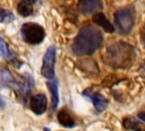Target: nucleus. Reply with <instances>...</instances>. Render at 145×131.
<instances>
[{"label": "nucleus", "instance_id": "obj_7", "mask_svg": "<svg viewBox=\"0 0 145 131\" xmlns=\"http://www.w3.org/2000/svg\"><path fill=\"white\" fill-rule=\"evenodd\" d=\"M46 105H48V100H46V97L44 95L39 93V95L31 97L29 107L35 114H37V115L43 114L46 110Z\"/></svg>", "mask_w": 145, "mask_h": 131}, {"label": "nucleus", "instance_id": "obj_2", "mask_svg": "<svg viewBox=\"0 0 145 131\" xmlns=\"http://www.w3.org/2000/svg\"><path fill=\"white\" fill-rule=\"evenodd\" d=\"M103 57L112 67H126L134 58V49L126 42H118L110 46Z\"/></svg>", "mask_w": 145, "mask_h": 131}, {"label": "nucleus", "instance_id": "obj_14", "mask_svg": "<svg viewBox=\"0 0 145 131\" xmlns=\"http://www.w3.org/2000/svg\"><path fill=\"white\" fill-rule=\"evenodd\" d=\"M123 125H125V128L131 129V130H134V131H145L144 125H143L142 123L137 122V121H136L135 118H133V117H126V118L123 120Z\"/></svg>", "mask_w": 145, "mask_h": 131}, {"label": "nucleus", "instance_id": "obj_5", "mask_svg": "<svg viewBox=\"0 0 145 131\" xmlns=\"http://www.w3.org/2000/svg\"><path fill=\"white\" fill-rule=\"evenodd\" d=\"M54 63H56V48L50 46L43 56L41 73L46 79L54 77Z\"/></svg>", "mask_w": 145, "mask_h": 131}, {"label": "nucleus", "instance_id": "obj_20", "mask_svg": "<svg viewBox=\"0 0 145 131\" xmlns=\"http://www.w3.org/2000/svg\"><path fill=\"white\" fill-rule=\"evenodd\" d=\"M44 130H46V131H49V130H48V129H44Z\"/></svg>", "mask_w": 145, "mask_h": 131}, {"label": "nucleus", "instance_id": "obj_9", "mask_svg": "<svg viewBox=\"0 0 145 131\" xmlns=\"http://www.w3.org/2000/svg\"><path fill=\"white\" fill-rule=\"evenodd\" d=\"M83 95L86 96V97H88V98L93 101L94 107H95V109H96L97 112H102V110L105 109V107L108 106V100H106V98H105L104 96H102L101 93H99V92H93V91H91V90H87V91H85Z\"/></svg>", "mask_w": 145, "mask_h": 131}, {"label": "nucleus", "instance_id": "obj_16", "mask_svg": "<svg viewBox=\"0 0 145 131\" xmlns=\"http://www.w3.org/2000/svg\"><path fill=\"white\" fill-rule=\"evenodd\" d=\"M14 19V16L10 11L5 10L3 8H0V23L3 22H11Z\"/></svg>", "mask_w": 145, "mask_h": 131}, {"label": "nucleus", "instance_id": "obj_3", "mask_svg": "<svg viewBox=\"0 0 145 131\" xmlns=\"http://www.w3.org/2000/svg\"><path fill=\"white\" fill-rule=\"evenodd\" d=\"M23 40L28 44H39L45 38L44 28L36 23H25L20 28Z\"/></svg>", "mask_w": 145, "mask_h": 131}, {"label": "nucleus", "instance_id": "obj_13", "mask_svg": "<svg viewBox=\"0 0 145 131\" xmlns=\"http://www.w3.org/2000/svg\"><path fill=\"white\" fill-rule=\"evenodd\" d=\"M46 85L51 92L52 96V110L54 112L58 107V103H59V93H58V82L53 79H49L46 82Z\"/></svg>", "mask_w": 145, "mask_h": 131}, {"label": "nucleus", "instance_id": "obj_12", "mask_svg": "<svg viewBox=\"0 0 145 131\" xmlns=\"http://www.w3.org/2000/svg\"><path fill=\"white\" fill-rule=\"evenodd\" d=\"M36 0H20L18 6H17V11L20 16L27 17L33 14V5L35 3Z\"/></svg>", "mask_w": 145, "mask_h": 131}, {"label": "nucleus", "instance_id": "obj_6", "mask_svg": "<svg viewBox=\"0 0 145 131\" xmlns=\"http://www.w3.org/2000/svg\"><path fill=\"white\" fill-rule=\"evenodd\" d=\"M11 87L17 91L19 99H26L27 96H29L31 91L33 90V79L29 76H24L23 80L14 81Z\"/></svg>", "mask_w": 145, "mask_h": 131}, {"label": "nucleus", "instance_id": "obj_1", "mask_svg": "<svg viewBox=\"0 0 145 131\" xmlns=\"http://www.w3.org/2000/svg\"><path fill=\"white\" fill-rule=\"evenodd\" d=\"M102 42L103 35L101 31L94 25L86 24L79 30L77 36L75 38L71 50L78 56L92 55L101 47Z\"/></svg>", "mask_w": 145, "mask_h": 131}, {"label": "nucleus", "instance_id": "obj_11", "mask_svg": "<svg viewBox=\"0 0 145 131\" xmlns=\"http://www.w3.org/2000/svg\"><path fill=\"white\" fill-rule=\"evenodd\" d=\"M93 22H94L95 24H97L100 27H102L105 32L112 33V32L114 31L113 25L109 22V19H108V18L105 17V15L102 14V13H97V14H95V15L93 16Z\"/></svg>", "mask_w": 145, "mask_h": 131}, {"label": "nucleus", "instance_id": "obj_15", "mask_svg": "<svg viewBox=\"0 0 145 131\" xmlns=\"http://www.w3.org/2000/svg\"><path fill=\"white\" fill-rule=\"evenodd\" d=\"M10 51L7 47V43L6 41L0 36V57L2 58H10Z\"/></svg>", "mask_w": 145, "mask_h": 131}, {"label": "nucleus", "instance_id": "obj_17", "mask_svg": "<svg viewBox=\"0 0 145 131\" xmlns=\"http://www.w3.org/2000/svg\"><path fill=\"white\" fill-rule=\"evenodd\" d=\"M6 106V103H5V100L2 99V97H0V108H3Z\"/></svg>", "mask_w": 145, "mask_h": 131}, {"label": "nucleus", "instance_id": "obj_10", "mask_svg": "<svg viewBox=\"0 0 145 131\" xmlns=\"http://www.w3.org/2000/svg\"><path fill=\"white\" fill-rule=\"evenodd\" d=\"M58 121H59V123L61 125H63L66 128H72V126H75V118H74L72 114L67 108H62L58 113Z\"/></svg>", "mask_w": 145, "mask_h": 131}, {"label": "nucleus", "instance_id": "obj_19", "mask_svg": "<svg viewBox=\"0 0 145 131\" xmlns=\"http://www.w3.org/2000/svg\"><path fill=\"white\" fill-rule=\"evenodd\" d=\"M142 40L145 42V27H144V30H143V32H142Z\"/></svg>", "mask_w": 145, "mask_h": 131}, {"label": "nucleus", "instance_id": "obj_8", "mask_svg": "<svg viewBox=\"0 0 145 131\" xmlns=\"http://www.w3.org/2000/svg\"><path fill=\"white\" fill-rule=\"evenodd\" d=\"M102 8V0H79L78 9L82 14L88 15Z\"/></svg>", "mask_w": 145, "mask_h": 131}, {"label": "nucleus", "instance_id": "obj_4", "mask_svg": "<svg viewBox=\"0 0 145 131\" xmlns=\"http://www.w3.org/2000/svg\"><path fill=\"white\" fill-rule=\"evenodd\" d=\"M135 21V10L133 7H126L119 9L114 14V22L120 33L127 35L131 31Z\"/></svg>", "mask_w": 145, "mask_h": 131}, {"label": "nucleus", "instance_id": "obj_18", "mask_svg": "<svg viewBox=\"0 0 145 131\" xmlns=\"http://www.w3.org/2000/svg\"><path fill=\"white\" fill-rule=\"evenodd\" d=\"M138 117H139L140 120H143V121L145 122V113H139V115H138Z\"/></svg>", "mask_w": 145, "mask_h": 131}]
</instances>
